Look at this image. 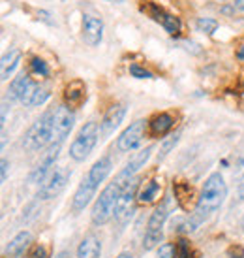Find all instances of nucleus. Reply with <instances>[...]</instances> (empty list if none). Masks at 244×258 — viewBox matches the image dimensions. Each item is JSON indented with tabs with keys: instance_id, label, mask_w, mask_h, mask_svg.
<instances>
[{
	"instance_id": "obj_1",
	"label": "nucleus",
	"mask_w": 244,
	"mask_h": 258,
	"mask_svg": "<svg viewBox=\"0 0 244 258\" xmlns=\"http://www.w3.org/2000/svg\"><path fill=\"white\" fill-rule=\"evenodd\" d=\"M225 194H227V186H225V181L220 173H212L208 175V179L205 181L201 190V196L197 200V208H195V213L192 217V221L188 222L186 230H195V226L201 221H205L210 213H214L216 209L220 208L225 200Z\"/></svg>"
},
{
	"instance_id": "obj_2",
	"label": "nucleus",
	"mask_w": 244,
	"mask_h": 258,
	"mask_svg": "<svg viewBox=\"0 0 244 258\" xmlns=\"http://www.w3.org/2000/svg\"><path fill=\"white\" fill-rule=\"evenodd\" d=\"M122 188L124 186L115 179L101 190L100 198L96 200L92 208L94 224H105V222H109L116 215V208H118V198H120Z\"/></svg>"
},
{
	"instance_id": "obj_3",
	"label": "nucleus",
	"mask_w": 244,
	"mask_h": 258,
	"mask_svg": "<svg viewBox=\"0 0 244 258\" xmlns=\"http://www.w3.org/2000/svg\"><path fill=\"white\" fill-rule=\"evenodd\" d=\"M53 117H55V109L45 111V113L38 119L29 132L25 134L23 140V147L29 151H40L47 144H53Z\"/></svg>"
},
{
	"instance_id": "obj_4",
	"label": "nucleus",
	"mask_w": 244,
	"mask_h": 258,
	"mask_svg": "<svg viewBox=\"0 0 244 258\" xmlns=\"http://www.w3.org/2000/svg\"><path fill=\"white\" fill-rule=\"evenodd\" d=\"M98 138H100V128H98V124L96 122H86L85 126L79 130V134L77 138L73 140V144L70 145V157L73 160H77V162H83L88 155H90V151L94 149V145L98 142Z\"/></svg>"
},
{
	"instance_id": "obj_5",
	"label": "nucleus",
	"mask_w": 244,
	"mask_h": 258,
	"mask_svg": "<svg viewBox=\"0 0 244 258\" xmlns=\"http://www.w3.org/2000/svg\"><path fill=\"white\" fill-rule=\"evenodd\" d=\"M70 177H72V172H70L68 168L53 166V170H51V172L45 175V179L42 181L40 190H38V196L43 198V200H51V198L58 196V194L66 188Z\"/></svg>"
},
{
	"instance_id": "obj_6",
	"label": "nucleus",
	"mask_w": 244,
	"mask_h": 258,
	"mask_svg": "<svg viewBox=\"0 0 244 258\" xmlns=\"http://www.w3.org/2000/svg\"><path fill=\"white\" fill-rule=\"evenodd\" d=\"M169 215V208H167V200L162 202L158 208L154 209V213L149 219V224H147V232H145V239H143V249L145 251H151L156 245L162 241V228H164V222Z\"/></svg>"
},
{
	"instance_id": "obj_7",
	"label": "nucleus",
	"mask_w": 244,
	"mask_h": 258,
	"mask_svg": "<svg viewBox=\"0 0 244 258\" xmlns=\"http://www.w3.org/2000/svg\"><path fill=\"white\" fill-rule=\"evenodd\" d=\"M75 115H73L72 108L68 106H58L55 109V117H53V144L57 140L58 144L64 142V138L70 134V130L73 126Z\"/></svg>"
},
{
	"instance_id": "obj_8",
	"label": "nucleus",
	"mask_w": 244,
	"mask_h": 258,
	"mask_svg": "<svg viewBox=\"0 0 244 258\" xmlns=\"http://www.w3.org/2000/svg\"><path fill=\"white\" fill-rule=\"evenodd\" d=\"M152 149H154V147L151 145V147H145V149H141L139 153H136L134 157L130 158V162L126 164V168H124V170H122V172L116 175L115 179L118 181L122 186H126L132 179H136V173L139 172V170H141V168L147 164V160L151 158Z\"/></svg>"
},
{
	"instance_id": "obj_9",
	"label": "nucleus",
	"mask_w": 244,
	"mask_h": 258,
	"mask_svg": "<svg viewBox=\"0 0 244 258\" xmlns=\"http://www.w3.org/2000/svg\"><path fill=\"white\" fill-rule=\"evenodd\" d=\"M143 132H145V121L139 119V121H134L128 128L122 132L118 140H116V147L122 153H128V151H134L137 145L141 144L143 140Z\"/></svg>"
},
{
	"instance_id": "obj_10",
	"label": "nucleus",
	"mask_w": 244,
	"mask_h": 258,
	"mask_svg": "<svg viewBox=\"0 0 244 258\" xmlns=\"http://www.w3.org/2000/svg\"><path fill=\"white\" fill-rule=\"evenodd\" d=\"M101 38H103V21L96 15H83V40L86 45L96 47V45H100Z\"/></svg>"
},
{
	"instance_id": "obj_11",
	"label": "nucleus",
	"mask_w": 244,
	"mask_h": 258,
	"mask_svg": "<svg viewBox=\"0 0 244 258\" xmlns=\"http://www.w3.org/2000/svg\"><path fill=\"white\" fill-rule=\"evenodd\" d=\"M137 188H139V179H132L128 185L122 188L120 198H118V208H116V219L124 222L132 215V208H134V200H136Z\"/></svg>"
},
{
	"instance_id": "obj_12",
	"label": "nucleus",
	"mask_w": 244,
	"mask_h": 258,
	"mask_svg": "<svg viewBox=\"0 0 244 258\" xmlns=\"http://www.w3.org/2000/svg\"><path fill=\"white\" fill-rule=\"evenodd\" d=\"M126 115V108L122 104H115L107 109V113L103 115V119L100 122V138H109L122 122Z\"/></svg>"
},
{
	"instance_id": "obj_13",
	"label": "nucleus",
	"mask_w": 244,
	"mask_h": 258,
	"mask_svg": "<svg viewBox=\"0 0 244 258\" xmlns=\"http://www.w3.org/2000/svg\"><path fill=\"white\" fill-rule=\"evenodd\" d=\"M58 151H60V144H53L47 149V153L42 157V160H40V164L36 166V170L32 172V175H30V179L34 181V183H42L43 179H45V175L53 170V166H55V160H57L58 157Z\"/></svg>"
},
{
	"instance_id": "obj_14",
	"label": "nucleus",
	"mask_w": 244,
	"mask_h": 258,
	"mask_svg": "<svg viewBox=\"0 0 244 258\" xmlns=\"http://www.w3.org/2000/svg\"><path fill=\"white\" fill-rule=\"evenodd\" d=\"M96 188H98V186L94 185L88 177H85V179L81 181V185L77 186V190H75V194H73V200H72L73 211H83V209L86 208V204L92 200Z\"/></svg>"
},
{
	"instance_id": "obj_15",
	"label": "nucleus",
	"mask_w": 244,
	"mask_h": 258,
	"mask_svg": "<svg viewBox=\"0 0 244 258\" xmlns=\"http://www.w3.org/2000/svg\"><path fill=\"white\" fill-rule=\"evenodd\" d=\"M151 15L154 17V21L162 23V27H164L171 36H177L182 29V23H180L179 17H175L171 14H165L162 8L158 6H151Z\"/></svg>"
},
{
	"instance_id": "obj_16",
	"label": "nucleus",
	"mask_w": 244,
	"mask_h": 258,
	"mask_svg": "<svg viewBox=\"0 0 244 258\" xmlns=\"http://www.w3.org/2000/svg\"><path fill=\"white\" fill-rule=\"evenodd\" d=\"M32 236L29 232H21L8 243L6 247V258H23V254L27 252V249L30 247Z\"/></svg>"
},
{
	"instance_id": "obj_17",
	"label": "nucleus",
	"mask_w": 244,
	"mask_h": 258,
	"mask_svg": "<svg viewBox=\"0 0 244 258\" xmlns=\"http://www.w3.org/2000/svg\"><path fill=\"white\" fill-rule=\"evenodd\" d=\"M109 172H111V158L101 157L100 160H96L92 168L88 170L86 177L92 181L96 186H100V183H103V181H105V177L109 175Z\"/></svg>"
},
{
	"instance_id": "obj_18",
	"label": "nucleus",
	"mask_w": 244,
	"mask_h": 258,
	"mask_svg": "<svg viewBox=\"0 0 244 258\" xmlns=\"http://www.w3.org/2000/svg\"><path fill=\"white\" fill-rule=\"evenodd\" d=\"M101 254V241L96 236H86L79 243L77 258H100Z\"/></svg>"
},
{
	"instance_id": "obj_19",
	"label": "nucleus",
	"mask_w": 244,
	"mask_h": 258,
	"mask_svg": "<svg viewBox=\"0 0 244 258\" xmlns=\"http://www.w3.org/2000/svg\"><path fill=\"white\" fill-rule=\"evenodd\" d=\"M85 91H86L85 85H83V81H79V79H75V81H72L70 85L66 87L64 98L70 104V108H77V106L83 104V100H85L86 96Z\"/></svg>"
},
{
	"instance_id": "obj_20",
	"label": "nucleus",
	"mask_w": 244,
	"mask_h": 258,
	"mask_svg": "<svg viewBox=\"0 0 244 258\" xmlns=\"http://www.w3.org/2000/svg\"><path fill=\"white\" fill-rule=\"evenodd\" d=\"M29 83H30V78H29V76H27L25 72L19 74V76H17V78H15L14 81H12L10 89H8L6 98H10V100H19V102H21L23 94H25V91H27Z\"/></svg>"
},
{
	"instance_id": "obj_21",
	"label": "nucleus",
	"mask_w": 244,
	"mask_h": 258,
	"mask_svg": "<svg viewBox=\"0 0 244 258\" xmlns=\"http://www.w3.org/2000/svg\"><path fill=\"white\" fill-rule=\"evenodd\" d=\"M173 124H175V119H173L171 115L160 113L151 121V132L154 136H164V134H167L173 128Z\"/></svg>"
},
{
	"instance_id": "obj_22",
	"label": "nucleus",
	"mask_w": 244,
	"mask_h": 258,
	"mask_svg": "<svg viewBox=\"0 0 244 258\" xmlns=\"http://www.w3.org/2000/svg\"><path fill=\"white\" fill-rule=\"evenodd\" d=\"M19 60H21V51L19 49H12L10 53H6L4 57H2V81H8L12 72H14L17 64H19Z\"/></svg>"
},
{
	"instance_id": "obj_23",
	"label": "nucleus",
	"mask_w": 244,
	"mask_h": 258,
	"mask_svg": "<svg viewBox=\"0 0 244 258\" xmlns=\"http://www.w3.org/2000/svg\"><path fill=\"white\" fill-rule=\"evenodd\" d=\"M160 190H162V186H160L158 181H149V183H145V186L139 190L137 198H139L141 204H151V202H154L160 196Z\"/></svg>"
},
{
	"instance_id": "obj_24",
	"label": "nucleus",
	"mask_w": 244,
	"mask_h": 258,
	"mask_svg": "<svg viewBox=\"0 0 244 258\" xmlns=\"http://www.w3.org/2000/svg\"><path fill=\"white\" fill-rule=\"evenodd\" d=\"M175 196H177V202L184 209H190V204H192V198H194V188L186 183H175Z\"/></svg>"
},
{
	"instance_id": "obj_25",
	"label": "nucleus",
	"mask_w": 244,
	"mask_h": 258,
	"mask_svg": "<svg viewBox=\"0 0 244 258\" xmlns=\"http://www.w3.org/2000/svg\"><path fill=\"white\" fill-rule=\"evenodd\" d=\"M195 27L199 32H205V34H212L216 29H218V21L216 19H210V17H199L195 21Z\"/></svg>"
},
{
	"instance_id": "obj_26",
	"label": "nucleus",
	"mask_w": 244,
	"mask_h": 258,
	"mask_svg": "<svg viewBox=\"0 0 244 258\" xmlns=\"http://www.w3.org/2000/svg\"><path fill=\"white\" fill-rule=\"evenodd\" d=\"M175 254H177V258H194L195 256L194 249L190 247V243H188L186 239H179V243H177V247H175Z\"/></svg>"
},
{
	"instance_id": "obj_27",
	"label": "nucleus",
	"mask_w": 244,
	"mask_h": 258,
	"mask_svg": "<svg viewBox=\"0 0 244 258\" xmlns=\"http://www.w3.org/2000/svg\"><path fill=\"white\" fill-rule=\"evenodd\" d=\"M30 68H32V72L38 74V76H42V78H47V76H49V66H47V62L40 57H34L30 60Z\"/></svg>"
},
{
	"instance_id": "obj_28",
	"label": "nucleus",
	"mask_w": 244,
	"mask_h": 258,
	"mask_svg": "<svg viewBox=\"0 0 244 258\" xmlns=\"http://www.w3.org/2000/svg\"><path fill=\"white\" fill-rule=\"evenodd\" d=\"M179 138H180V134H175V136H171V138H167V140H165L164 144H162V149H160L158 160H162V158H165L167 155H169V151L179 144Z\"/></svg>"
},
{
	"instance_id": "obj_29",
	"label": "nucleus",
	"mask_w": 244,
	"mask_h": 258,
	"mask_svg": "<svg viewBox=\"0 0 244 258\" xmlns=\"http://www.w3.org/2000/svg\"><path fill=\"white\" fill-rule=\"evenodd\" d=\"M47 98H49V93H47L45 89H40V87H38L36 91H34V94H32V98H30L29 106H42V104L47 102Z\"/></svg>"
},
{
	"instance_id": "obj_30",
	"label": "nucleus",
	"mask_w": 244,
	"mask_h": 258,
	"mask_svg": "<svg viewBox=\"0 0 244 258\" xmlns=\"http://www.w3.org/2000/svg\"><path fill=\"white\" fill-rule=\"evenodd\" d=\"M130 74H132L134 78H137V79H152V78H154V76H152V72H149V70H145V68H141V66H137V64L130 66Z\"/></svg>"
},
{
	"instance_id": "obj_31",
	"label": "nucleus",
	"mask_w": 244,
	"mask_h": 258,
	"mask_svg": "<svg viewBox=\"0 0 244 258\" xmlns=\"http://www.w3.org/2000/svg\"><path fill=\"white\" fill-rule=\"evenodd\" d=\"M175 256H177L175 254V247L171 243H164L158 249V254H156V258H175Z\"/></svg>"
},
{
	"instance_id": "obj_32",
	"label": "nucleus",
	"mask_w": 244,
	"mask_h": 258,
	"mask_svg": "<svg viewBox=\"0 0 244 258\" xmlns=\"http://www.w3.org/2000/svg\"><path fill=\"white\" fill-rule=\"evenodd\" d=\"M29 258H49V252L43 245H36V247H32Z\"/></svg>"
},
{
	"instance_id": "obj_33",
	"label": "nucleus",
	"mask_w": 244,
	"mask_h": 258,
	"mask_svg": "<svg viewBox=\"0 0 244 258\" xmlns=\"http://www.w3.org/2000/svg\"><path fill=\"white\" fill-rule=\"evenodd\" d=\"M36 89H38L36 83H34V81H30L29 87H27V91H25V94H23V98H21L23 104H27V106H29L30 98H32V94H34V91H36Z\"/></svg>"
},
{
	"instance_id": "obj_34",
	"label": "nucleus",
	"mask_w": 244,
	"mask_h": 258,
	"mask_svg": "<svg viewBox=\"0 0 244 258\" xmlns=\"http://www.w3.org/2000/svg\"><path fill=\"white\" fill-rule=\"evenodd\" d=\"M8 168H10V164H8V160L4 158V160H2V181L8 179Z\"/></svg>"
},
{
	"instance_id": "obj_35",
	"label": "nucleus",
	"mask_w": 244,
	"mask_h": 258,
	"mask_svg": "<svg viewBox=\"0 0 244 258\" xmlns=\"http://www.w3.org/2000/svg\"><path fill=\"white\" fill-rule=\"evenodd\" d=\"M233 10L244 12V0H235V2H233Z\"/></svg>"
},
{
	"instance_id": "obj_36",
	"label": "nucleus",
	"mask_w": 244,
	"mask_h": 258,
	"mask_svg": "<svg viewBox=\"0 0 244 258\" xmlns=\"http://www.w3.org/2000/svg\"><path fill=\"white\" fill-rule=\"evenodd\" d=\"M231 258H244V254H242V251L237 247V254H235V251H231Z\"/></svg>"
},
{
	"instance_id": "obj_37",
	"label": "nucleus",
	"mask_w": 244,
	"mask_h": 258,
	"mask_svg": "<svg viewBox=\"0 0 244 258\" xmlns=\"http://www.w3.org/2000/svg\"><path fill=\"white\" fill-rule=\"evenodd\" d=\"M55 258H72V254H70L68 251H62V252H58V254Z\"/></svg>"
},
{
	"instance_id": "obj_38",
	"label": "nucleus",
	"mask_w": 244,
	"mask_h": 258,
	"mask_svg": "<svg viewBox=\"0 0 244 258\" xmlns=\"http://www.w3.org/2000/svg\"><path fill=\"white\" fill-rule=\"evenodd\" d=\"M237 57L240 58V60H244V43L238 47V51H237Z\"/></svg>"
},
{
	"instance_id": "obj_39",
	"label": "nucleus",
	"mask_w": 244,
	"mask_h": 258,
	"mask_svg": "<svg viewBox=\"0 0 244 258\" xmlns=\"http://www.w3.org/2000/svg\"><path fill=\"white\" fill-rule=\"evenodd\" d=\"M238 198L244 200V183H240V186H238Z\"/></svg>"
},
{
	"instance_id": "obj_40",
	"label": "nucleus",
	"mask_w": 244,
	"mask_h": 258,
	"mask_svg": "<svg viewBox=\"0 0 244 258\" xmlns=\"http://www.w3.org/2000/svg\"><path fill=\"white\" fill-rule=\"evenodd\" d=\"M116 258H134V254H132V252H120Z\"/></svg>"
},
{
	"instance_id": "obj_41",
	"label": "nucleus",
	"mask_w": 244,
	"mask_h": 258,
	"mask_svg": "<svg viewBox=\"0 0 244 258\" xmlns=\"http://www.w3.org/2000/svg\"><path fill=\"white\" fill-rule=\"evenodd\" d=\"M107 2H115V4H120V2H124V0H107Z\"/></svg>"
},
{
	"instance_id": "obj_42",
	"label": "nucleus",
	"mask_w": 244,
	"mask_h": 258,
	"mask_svg": "<svg viewBox=\"0 0 244 258\" xmlns=\"http://www.w3.org/2000/svg\"><path fill=\"white\" fill-rule=\"evenodd\" d=\"M240 228H242V232H244V217H242V221H240Z\"/></svg>"
},
{
	"instance_id": "obj_43",
	"label": "nucleus",
	"mask_w": 244,
	"mask_h": 258,
	"mask_svg": "<svg viewBox=\"0 0 244 258\" xmlns=\"http://www.w3.org/2000/svg\"><path fill=\"white\" fill-rule=\"evenodd\" d=\"M220 2H225V0H220Z\"/></svg>"
}]
</instances>
